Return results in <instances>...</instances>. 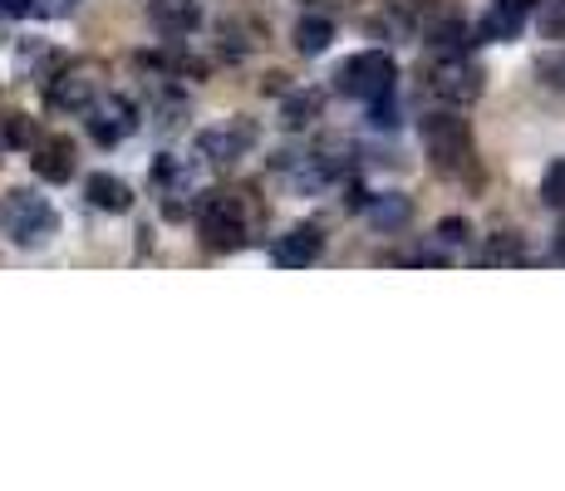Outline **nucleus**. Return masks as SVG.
Returning a JSON list of instances; mask_svg holds the SVG:
<instances>
[{
	"label": "nucleus",
	"instance_id": "obj_1",
	"mask_svg": "<svg viewBox=\"0 0 565 491\" xmlns=\"http://www.w3.org/2000/svg\"><path fill=\"white\" fill-rule=\"evenodd\" d=\"M423 134V148H428V162L433 172L443 178H467L477 168V143H472V124L452 108H438V114H423L418 124Z\"/></svg>",
	"mask_w": 565,
	"mask_h": 491
},
{
	"label": "nucleus",
	"instance_id": "obj_2",
	"mask_svg": "<svg viewBox=\"0 0 565 491\" xmlns=\"http://www.w3.org/2000/svg\"><path fill=\"white\" fill-rule=\"evenodd\" d=\"M394 79H398V64H394V54H384V50H360L334 70V89L344 98H360V104L388 98L394 94Z\"/></svg>",
	"mask_w": 565,
	"mask_h": 491
},
{
	"label": "nucleus",
	"instance_id": "obj_3",
	"mask_svg": "<svg viewBox=\"0 0 565 491\" xmlns=\"http://www.w3.org/2000/svg\"><path fill=\"white\" fill-rule=\"evenodd\" d=\"M198 232L206 250H242L246 246V206L232 192L198 196Z\"/></svg>",
	"mask_w": 565,
	"mask_h": 491
},
{
	"label": "nucleus",
	"instance_id": "obj_4",
	"mask_svg": "<svg viewBox=\"0 0 565 491\" xmlns=\"http://www.w3.org/2000/svg\"><path fill=\"white\" fill-rule=\"evenodd\" d=\"M0 226H6V236L15 246H45L54 232H60V216H54V206L45 202L40 192H10L6 206H0Z\"/></svg>",
	"mask_w": 565,
	"mask_h": 491
},
{
	"label": "nucleus",
	"instance_id": "obj_5",
	"mask_svg": "<svg viewBox=\"0 0 565 491\" xmlns=\"http://www.w3.org/2000/svg\"><path fill=\"white\" fill-rule=\"evenodd\" d=\"M428 89L443 98V104H452V108H467V104H477L487 89V70L477 60H467V54H448V60H438L428 70Z\"/></svg>",
	"mask_w": 565,
	"mask_h": 491
},
{
	"label": "nucleus",
	"instance_id": "obj_6",
	"mask_svg": "<svg viewBox=\"0 0 565 491\" xmlns=\"http://www.w3.org/2000/svg\"><path fill=\"white\" fill-rule=\"evenodd\" d=\"M94 98H99V79L89 64H60L45 79V104L54 114H89Z\"/></svg>",
	"mask_w": 565,
	"mask_h": 491
},
{
	"label": "nucleus",
	"instance_id": "obj_7",
	"mask_svg": "<svg viewBox=\"0 0 565 491\" xmlns=\"http://www.w3.org/2000/svg\"><path fill=\"white\" fill-rule=\"evenodd\" d=\"M84 124H89V138L99 148H118L138 128V108L128 104L124 94H99L94 98V108L84 114Z\"/></svg>",
	"mask_w": 565,
	"mask_h": 491
},
{
	"label": "nucleus",
	"instance_id": "obj_8",
	"mask_svg": "<svg viewBox=\"0 0 565 491\" xmlns=\"http://www.w3.org/2000/svg\"><path fill=\"white\" fill-rule=\"evenodd\" d=\"M252 143H256L252 124H222V128H206L198 138V152L206 162H216V168H232V162H242L252 152Z\"/></svg>",
	"mask_w": 565,
	"mask_h": 491
},
{
	"label": "nucleus",
	"instance_id": "obj_9",
	"mask_svg": "<svg viewBox=\"0 0 565 491\" xmlns=\"http://www.w3.org/2000/svg\"><path fill=\"white\" fill-rule=\"evenodd\" d=\"M320 250H324V232L315 222H300V226H290L286 236H276L270 260H276V266H286V270H306V266L320 260Z\"/></svg>",
	"mask_w": 565,
	"mask_h": 491
},
{
	"label": "nucleus",
	"instance_id": "obj_10",
	"mask_svg": "<svg viewBox=\"0 0 565 491\" xmlns=\"http://www.w3.org/2000/svg\"><path fill=\"white\" fill-rule=\"evenodd\" d=\"M30 168H35V178L45 182H70L74 168H79V158H74V143L64 134H50L40 138L35 152H30Z\"/></svg>",
	"mask_w": 565,
	"mask_h": 491
},
{
	"label": "nucleus",
	"instance_id": "obj_11",
	"mask_svg": "<svg viewBox=\"0 0 565 491\" xmlns=\"http://www.w3.org/2000/svg\"><path fill=\"white\" fill-rule=\"evenodd\" d=\"M84 196H89L94 212H108V216H124L134 206V188L124 178H114V172H89L84 178Z\"/></svg>",
	"mask_w": 565,
	"mask_h": 491
},
{
	"label": "nucleus",
	"instance_id": "obj_12",
	"mask_svg": "<svg viewBox=\"0 0 565 491\" xmlns=\"http://www.w3.org/2000/svg\"><path fill=\"white\" fill-rule=\"evenodd\" d=\"M148 20L162 35H192L202 25V6L198 0H148Z\"/></svg>",
	"mask_w": 565,
	"mask_h": 491
},
{
	"label": "nucleus",
	"instance_id": "obj_13",
	"mask_svg": "<svg viewBox=\"0 0 565 491\" xmlns=\"http://www.w3.org/2000/svg\"><path fill=\"white\" fill-rule=\"evenodd\" d=\"M472 40H477V30L467 25L462 15H452V10L428 25V50H438V60H448V54H467Z\"/></svg>",
	"mask_w": 565,
	"mask_h": 491
},
{
	"label": "nucleus",
	"instance_id": "obj_14",
	"mask_svg": "<svg viewBox=\"0 0 565 491\" xmlns=\"http://www.w3.org/2000/svg\"><path fill=\"white\" fill-rule=\"evenodd\" d=\"M364 216L379 226V232H398V226H408V216H413V202L404 192H384V196H369V206H364Z\"/></svg>",
	"mask_w": 565,
	"mask_h": 491
},
{
	"label": "nucleus",
	"instance_id": "obj_15",
	"mask_svg": "<svg viewBox=\"0 0 565 491\" xmlns=\"http://www.w3.org/2000/svg\"><path fill=\"white\" fill-rule=\"evenodd\" d=\"M526 25V10H512L502 0H492L482 20H477V40H516V30Z\"/></svg>",
	"mask_w": 565,
	"mask_h": 491
},
{
	"label": "nucleus",
	"instance_id": "obj_16",
	"mask_svg": "<svg viewBox=\"0 0 565 491\" xmlns=\"http://www.w3.org/2000/svg\"><path fill=\"white\" fill-rule=\"evenodd\" d=\"M320 108H324L320 89H296L286 104H280V124H286L290 134H300V128H310L315 118H320Z\"/></svg>",
	"mask_w": 565,
	"mask_h": 491
},
{
	"label": "nucleus",
	"instance_id": "obj_17",
	"mask_svg": "<svg viewBox=\"0 0 565 491\" xmlns=\"http://www.w3.org/2000/svg\"><path fill=\"white\" fill-rule=\"evenodd\" d=\"M290 40H296L300 54H324V50H330V40H334V20H324V15H300L296 30H290Z\"/></svg>",
	"mask_w": 565,
	"mask_h": 491
},
{
	"label": "nucleus",
	"instance_id": "obj_18",
	"mask_svg": "<svg viewBox=\"0 0 565 491\" xmlns=\"http://www.w3.org/2000/svg\"><path fill=\"white\" fill-rule=\"evenodd\" d=\"M521 260H526V246L516 232H497L482 250V266H521Z\"/></svg>",
	"mask_w": 565,
	"mask_h": 491
},
{
	"label": "nucleus",
	"instance_id": "obj_19",
	"mask_svg": "<svg viewBox=\"0 0 565 491\" xmlns=\"http://www.w3.org/2000/svg\"><path fill=\"white\" fill-rule=\"evenodd\" d=\"M536 79H541V89L565 94V50L541 54V60H536Z\"/></svg>",
	"mask_w": 565,
	"mask_h": 491
},
{
	"label": "nucleus",
	"instance_id": "obj_20",
	"mask_svg": "<svg viewBox=\"0 0 565 491\" xmlns=\"http://www.w3.org/2000/svg\"><path fill=\"white\" fill-rule=\"evenodd\" d=\"M541 202L556 206V212H565V158L551 162L546 178H541Z\"/></svg>",
	"mask_w": 565,
	"mask_h": 491
},
{
	"label": "nucleus",
	"instance_id": "obj_21",
	"mask_svg": "<svg viewBox=\"0 0 565 491\" xmlns=\"http://www.w3.org/2000/svg\"><path fill=\"white\" fill-rule=\"evenodd\" d=\"M541 30H546L551 40H565V0H546V6H541Z\"/></svg>",
	"mask_w": 565,
	"mask_h": 491
},
{
	"label": "nucleus",
	"instance_id": "obj_22",
	"mask_svg": "<svg viewBox=\"0 0 565 491\" xmlns=\"http://www.w3.org/2000/svg\"><path fill=\"white\" fill-rule=\"evenodd\" d=\"M438 242H448V246H462L467 242V222H462V216H448V222L438 226Z\"/></svg>",
	"mask_w": 565,
	"mask_h": 491
},
{
	"label": "nucleus",
	"instance_id": "obj_23",
	"mask_svg": "<svg viewBox=\"0 0 565 491\" xmlns=\"http://www.w3.org/2000/svg\"><path fill=\"white\" fill-rule=\"evenodd\" d=\"M30 10H35V0H0V15H10V20L30 15Z\"/></svg>",
	"mask_w": 565,
	"mask_h": 491
},
{
	"label": "nucleus",
	"instance_id": "obj_24",
	"mask_svg": "<svg viewBox=\"0 0 565 491\" xmlns=\"http://www.w3.org/2000/svg\"><path fill=\"white\" fill-rule=\"evenodd\" d=\"M502 6H512V10H531L536 0H502Z\"/></svg>",
	"mask_w": 565,
	"mask_h": 491
},
{
	"label": "nucleus",
	"instance_id": "obj_25",
	"mask_svg": "<svg viewBox=\"0 0 565 491\" xmlns=\"http://www.w3.org/2000/svg\"><path fill=\"white\" fill-rule=\"evenodd\" d=\"M556 256H561V260H565V236H561V250H556Z\"/></svg>",
	"mask_w": 565,
	"mask_h": 491
},
{
	"label": "nucleus",
	"instance_id": "obj_26",
	"mask_svg": "<svg viewBox=\"0 0 565 491\" xmlns=\"http://www.w3.org/2000/svg\"><path fill=\"white\" fill-rule=\"evenodd\" d=\"M398 6H418V0H398Z\"/></svg>",
	"mask_w": 565,
	"mask_h": 491
}]
</instances>
